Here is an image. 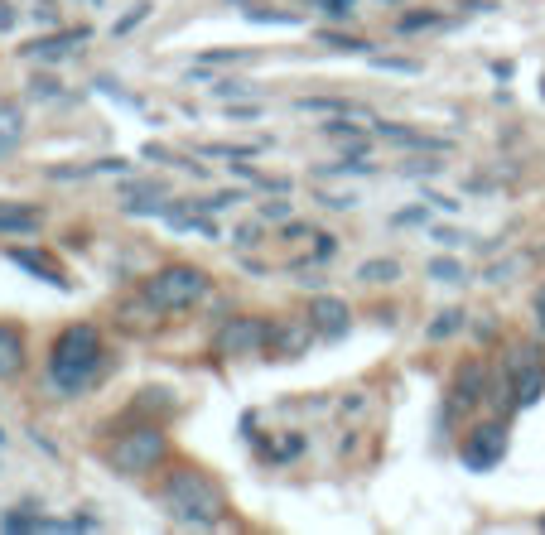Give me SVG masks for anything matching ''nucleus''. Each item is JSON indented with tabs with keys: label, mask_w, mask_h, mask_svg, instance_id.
I'll return each mask as SVG.
<instances>
[{
	"label": "nucleus",
	"mask_w": 545,
	"mask_h": 535,
	"mask_svg": "<svg viewBox=\"0 0 545 535\" xmlns=\"http://www.w3.org/2000/svg\"><path fill=\"white\" fill-rule=\"evenodd\" d=\"M102 333L92 323H73L63 328L49 348V381H54L63 396H78L92 386V376L102 372Z\"/></svg>",
	"instance_id": "nucleus-1"
},
{
	"label": "nucleus",
	"mask_w": 545,
	"mask_h": 535,
	"mask_svg": "<svg viewBox=\"0 0 545 535\" xmlns=\"http://www.w3.org/2000/svg\"><path fill=\"white\" fill-rule=\"evenodd\" d=\"M164 511L184 526H218L227 516V502H222V487L208 473L198 468H174L164 478Z\"/></svg>",
	"instance_id": "nucleus-2"
},
{
	"label": "nucleus",
	"mask_w": 545,
	"mask_h": 535,
	"mask_svg": "<svg viewBox=\"0 0 545 535\" xmlns=\"http://www.w3.org/2000/svg\"><path fill=\"white\" fill-rule=\"evenodd\" d=\"M208 295V270L189 266V261H174V266H160L145 285V299L150 309L160 314H174V309H193L198 299Z\"/></svg>",
	"instance_id": "nucleus-3"
},
{
	"label": "nucleus",
	"mask_w": 545,
	"mask_h": 535,
	"mask_svg": "<svg viewBox=\"0 0 545 535\" xmlns=\"http://www.w3.org/2000/svg\"><path fill=\"white\" fill-rule=\"evenodd\" d=\"M164 449H169V439H164L160 425H136L111 444V468L121 478H145V473H155Z\"/></svg>",
	"instance_id": "nucleus-4"
},
{
	"label": "nucleus",
	"mask_w": 545,
	"mask_h": 535,
	"mask_svg": "<svg viewBox=\"0 0 545 535\" xmlns=\"http://www.w3.org/2000/svg\"><path fill=\"white\" fill-rule=\"evenodd\" d=\"M266 343H271V323L266 319H232L222 323L218 333V357H256V352H266Z\"/></svg>",
	"instance_id": "nucleus-5"
},
{
	"label": "nucleus",
	"mask_w": 545,
	"mask_h": 535,
	"mask_svg": "<svg viewBox=\"0 0 545 535\" xmlns=\"http://www.w3.org/2000/svg\"><path fill=\"white\" fill-rule=\"evenodd\" d=\"M464 468H473V473H488V468H497L502 458H507V429L502 425H478V429H468V439H464Z\"/></svg>",
	"instance_id": "nucleus-6"
},
{
	"label": "nucleus",
	"mask_w": 545,
	"mask_h": 535,
	"mask_svg": "<svg viewBox=\"0 0 545 535\" xmlns=\"http://www.w3.org/2000/svg\"><path fill=\"white\" fill-rule=\"evenodd\" d=\"M309 343H314V323H309V314H304V319H280V323H271V343H266V352H271L275 362H295V357L309 352Z\"/></svg>",
	"instance_id": "nucleus-7"
},
{
	"label": "nucleus",
	"mask_w": 545,
	"mask_h": 535,
	"mask_svg": "<svg viewBox=\"0 0 545 535\" xmlns=\"http://www.w3.org/2000/svg\"><path fill=\"white\" fill-rule=\"evenodd\" d=\"M541 391H545V367L531 362V352L521 348L517 357H512V396H517V405H536Z\"/></svg>",
	"instance_id": "nucleus-8"
},
{
	"label": "nucleus",
	"mask_w": 545,
	"mask_h": 535,
	"mask_svg": "<svg viewBox=\"0 0 545 535\" xmlns=\"http://www.w3.org/2000/svg\"><path fill=\"white\" fill-rule=\"evenodd\" d=\"M309 323H314V333H324V338H343L348 323H353V309H348L343 299L319 295L314 304H309Z\"/></svg>",
	"instance_id": "nucleus-9"
},
{
	"label": "nucleus",
	"mask_w": 545,
	"mask_h": 535,
	"mask_svg": "<svg viewBox=\"0 0 545 535\" xmlns=\"http://www.w3.org/2000/svg\"><path fill=\"white\" fill-rule=\"evenodd\" d=\"M29 348H25V333L15 323H0V381H15L25 372Z\"/></svg>",
	"instance_id": "nucleus-10"
},
{
	"label": "nucleus",
	"mask_w": 545,
	"mask_h": 535,
	"mask_svg": "<svg viewBox=\"0 0 545 535\" xmlns=\"http://www.w3.org/2000/svg\"><path fill=\"white\" fill-rule=\"evenodd\" d=\"M483 396H488V367H483V362H464V372L454 376V401L478 405Z\"/></svg>",
	"instance_id": "nucleus-11"
},
{
	"label": "nucleus",
	"mask_w": 545,
	"mask_h": 535,
	"mask_svg": "<svg viewBox=\"0 0 545 535\" xmlns=\"http://www.w3.org/2000/svg\"><path fill=\"white\" fill-rule=\"evenodd\" d=\"M20 145H25V111L10 107V102H0V160L15 155Z\"/></svg>",
	"instance_id": "nucleus-12"
},
{
	"label": "nucleus",
	"mask_w": 545,
	"mask_h": 535,
	"mask_svg": "<svg viewBox=\"0 0 545 535\" xmlns=\"http://www.w3.org/2000/svg\"><path fill=\"white\" fill-rule=\"evenodd\" d=\"M44 213L39 208H20V203H0V232H39Z\"/></svg>",
	"instance_id": "nucleus-13"
},
{
	"label": "nucleus",
	"mask_w": 545,
	"mask_h": 535,
	"mask_svg": "<svg viewBox=\"0 0 545 535\" xmlns=\"http://www.w3.org/2000/svg\"><path fill=\"white\" fill-rule=\"evenodd\" d=\"M82 39H87V29H68V34H54V39H34L25 54L29 58H63L73 44H82Z\"/></svg>",
	"instance_id": "nucleus-14"
},
{
	"label": "nucleus",
	"mask_w": 545,
	"mask_h": 535,
	"mask_svg": "<svg viewBox=\"0 0 545 535\" xmlns=\"http://www.w3.org/2000/svg\"><path fill=\"white\" fill-rule=\"evenodd\" d=\"M357 280H362V285H396V280H401V266H396V261H367V266H357Z\"/></svg>",
	"instance_id": "nucleus-15"
},
{
	"label": "nucleus",
	"mask_w": 545,
	"mask_h": 535,
	"mask_svg": "<svg viewBox=\"0 0 545 535\" xmlns=\"http://www.w3.org/2000/svg\"><path fill=\"white\" fill-rule=\"evenodd\" d=\"M15 261H20L25 270H34V275H49V285H68V280H63V270H54L44 256H34V251H15Z\"/></svg>",
	"instance_id": "nucleus-16"
},
{
	"label": "nucleus",
	"mask_w": 545,
	"mask_h": 535,
	"mask_svg": "<svg viewBox=\"0 0 545 535\" xmlns=\"http://www.w3.org/2000/svg\"><path fill=\"white\" fill-rule=\"evenodd\" d=\"M386 140L396 145H425V150H444V140H430V135H415V131H401V126H382Z\"/></svg>",
	"instance_id": "nucleus-17"
},
{
	"label": "nucleus",
	"mask_w": 545,
	"mask_h": 535,
	"mask_svg": "<svg viewBox=\"0 0 545 535\" xmlns=\"http://www.w3.org/2000/svg\"><path fill=\"white\" fill-rule=\"evenodd\" d=\"M430 275L444 280V285H464V280H468V270L459 266V261H430Z\"/></svg>",
	"instance_id": "nucleus-18"
},
{
	"label": "nucleus",
	"mask_w": 545,
	"mask_h": 535,
	"mask_svg": "<svg viewBox=\"0 0 545 535\" xmlns=\"http://www.w3.org/2000/svg\"><path fill=\"white\" fill-rule=\"evenodd\" d=\"M454 328H464V314H459V309H444V314H439V323L430 328V338H449Z\"/></svg>",
	"instance_id": "nucleus-19"
},
{
	"label": "nucleus",
	"mask_w": 545,
	"mask_h": 535,
	"mask_svg": "<svg viewBox=\"0 0 545 535\" xmlns=\"http://www.w3.org/2000/svg\"><path fill=\"white\" fill-rule=\"evenodd\" d=\"M160 193H164L160 184H136L126 198H160ZM145 208H150V203H131V213H145Z\"/></svg>",
	"instance_id": "nucleus-20"
},
{
	"label": "nucleus",
	"mask_w": 545,
	"mask_h": 535,
	"mask_svg": "<svg viewBox=\"0 0 545 535\" xmlns=\"http://www.w3.org/2000/svg\"><path fill=\"white\" fill-rule=\"evenodd\" d=\"M246 92H256L251 82H218V97H246Z\"/></svg>",
	"instance_id": "nucleus-21"
},
{
	"label": "nucleus",
	"mask_w": 545,
	"mask_h": 535,
	"mask_svg": "<svg viewBox=\"0 0 545 535\" xmlns=\"http://www.w3.org/2000/svg\"><path fill=\"white\" fill-rule=\"evenodd\" d=\"M29 87H34V97H54V92H58V82H54V78H34Z\"/></svg>",
	"instance_id": "nucleus-22"
},
{
	"label": "nucleus",
	"mask_w": 545,
	"mask_h": 535,
	"mask_svg": "<svg viewBox=\"0 0 545 535\" xmlns=\"http://www.w3.org/2000/svg\"><path fill=\"white\" fill-rule=\"evenodd\" d=\"M145 15H150V5H136V10H131V15H126V20H121V25H116V29H121V34H126V29H131V25H140V20H145Z\"/></svg>",
	"instance_id": "nucleus-23"
},
{
	"label": "nucleus",
	"mask_w": 545,
	"mask_h": 535,
	"mask_svg": "<svg viewBox=\"0 0 545 535\" xmlns=\"http://www.w3.org/2000/svg\"><path fill=\"white\" fill-rule=\"evenodd\" d=\"M531 309H536V328H541V333H545V285H541V290H536V304H531Z\"/></svg>",
	"instance_id": "nucleus-24"
},
{
	"label": "nucleus",
	"mask_w": 545,
	"mask_h": 535,
	"mask_svg": "<svg viewBox=\"0 0 545 535\" xmlns=\"http://www.w3.org/2000/svg\"><path fill=\"white\" fill-rule=\"evenodd\" d=\"M290 213V208H285V203H266V208H261V217H266V222H280V217Z\"/></svg>",
	"instance_id": "nucleus-25"
},
{
	"label": "nucleus",
	"mask_w": 545,
	"mask_h": 535,
	"mask_svg": "<svg viewBox=\"0 0 545 535\" xmlns=\"http://www.w3.org/2000/svg\"><path fill=\"white\" fill-rule=\"evenodd\" d=\"M328 5V15H348V10H353V0H324Z\"/></svg>",
	"instance_id": "nucleus-26"
},
{
	"label": "nucleus",
	"mask_w": 545,
	"mask_h": 535,
	"mask_svg": "<svg viewBox=\"0 0 545 535\" xmlns=\"http://www.w3.org/2000/svg\"><path fill=\"white\" fill-rule=\"evenodd\" d=\"M15 25V10H10V0H0V29Z\"/></svg>",
	"instance_id": "nucleus-27"
},
{
	"label": "nucleus",
	"mask_w": 545,
	"mask_h": 535,
	"mask_svg": "<svg viewBox=\"0 0 545 535\" xmlns=\"http://www.w3.org/2000/svg\"><path fill=\"white\" fill-rule=\"evenodd\" d=\"M0 444H5V434H0Z\"/></svg>",
	"instance_id": "nucleus-28"
},
{
	"label": "nucleus",
	"mask_w": 545,
	"mask_h": 535,
	"mask_svg": "<svg viewBox=\"0 0 545 535\" xmlns=\"http://www.w3.org/2000/svg\"><path fill=\"white\" fill-rule=\"evenodd\" d=\"M382 5H391V0H382Z\"/></svg>",
	"instance_id": "nucleus-29"
}]
</instances>
